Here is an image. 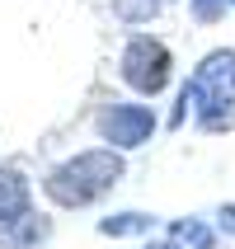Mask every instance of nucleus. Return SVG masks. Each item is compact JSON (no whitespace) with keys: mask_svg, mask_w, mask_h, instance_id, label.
Returning a JSON list of instances; mask_svg holds the SVG:
<instances>
[{"mask_svg":"<svg viewBox=\"0 0 235 249\" xmlns=\"http://www.w3.org/2000/svg\"><path fill=\"white\" fill-rule=\"evenodd\" d=\"M198 123L202 132H226L235 127V52H212L198 61L188 85L179 89V113L174 127Z\"/></svg>","mask_w":235,"mask_h":249,"instance_id":"nucleus-1","label":"nucleus"},{"mask_svg":"<svg viewBox=\"0 0 235 249\" xmlns=\"http://www.w3.org/2000/svg\"><path fill=\"white\" fill-rule=\"evenodd\" d=\"M118 179H123V151L118 146H94V151H80L71 160H61L42 179V193H47V202L75 212V207L99 202L104 193H113Z\"/></svg>","mask_w":235,"mask_h":249,"instance_id":"nucleus-2","label":"nucleus"},{"mask_svg":"<svg viewBox=\"0 0 235 249\" xmlns=\"http://www.w3.org/2000/svg\"><path fill=\"white\" fill-rule=\"evenodd\" d=\"M169 71H174L169 47L155 42V38H146V33H137V38L127 42L123 61H118V75L127 80V89H137V94H146V99H155L169 85Z\"/></svg>","mask_w":235,"mask_h":249,"instance_id":"nucleus-3","label":"nucleus"},{"mask_svg":"<svg viewBox=\"0 0 235 249\" xmlns=\"http://www.w3.org/2000/svg\"><path fill=\"white\" fill-rule=\"evenodd\" d=\"M94 127H99V137L108 141V146H118V151H137V146L151 141L155 113L146 108V104H108V108H99Z\"/></svg>","mask_w":235,"mask_h":249,"instance_id":"nucleus-4","label":"nucleus"},{"mask_svg":"<svg viewBox=\"0 0 235 249\" xmlns=\"http://www.w3.org/2000/svg\"><path fill=\"white\" fill-rule=\"evenodd\" d=\"M47 235H52V221L42 212H33V202L0 216V249H38L47 245Z\"/></svg>","mask_w":235,"mask_h":249,"instance_id":"nucleus-5","label":"nucleus"},{"mask_svg":"<svg viewBox=\"0 0 235 249\" xmlns=\"http://www.w3.org/2000/svg\"><path fill=\"white\" fill-rule=\"evenodd\" d=\"M28 202H33V193H28L24 174L10 169V165H0V216H10V212L28 207Z\"/></svg>","mask_w":235,"mask_h":249,"instance_id":"nucleus-6","label":"nucleus"},{"mask_svg":"<svg viewBox=\"0 0 235 249\" xmlns=\"http://www.w3.org/2000/svg\"><path fill=\"white\" fill-rule=\"evenodd\" d=\"M165 240H174L179 249H212V245H217V235H212V231H207L202 221H193V216H183V221H174V226H169V235H165Z\"/></svg>","mask_w":235,"mask_h":249,"instance_id":"nucleus-7","label":"nucleus"},{"mask_svg":"<svg viewBox=\"0 0 235 249\" xmlns=\"http://www.w3.org/2000/svg\"><path fill=\"white\" fill-rule=\"evenodd\" d=\"M99 235H151V216L146 212H118L99 221Z\"/></svg>","mask_w":235,"mask_h":249,"instance_id":"nucleus-8","label":"nucleus"},{"mask_svg":"<svg viewBox=\"0 0 235 249\" xmlns=\"http://www.w3.org/2000/svg\"><path fill=\"white\" fill-rule=\"evenodd\" d=\"M113 14L127 19V24H146L160 14V0H113Z\"/></svg>","mask_w":235,"mask_h":249,"instance_id":"nucleus-9","label":"nucleus"},{"mask_svg":"<svg viewBox=\"0 0 235 249\" xmlns=\"http://www.w3.org/2000/svg\"><path fill=\"white\" fill-rule=\"evenodd\" d=\"M226 5H231V0H188V10H193L198 24H217L226 14Z\"/></svg>","mask_w":235,"mask_h":249,"instance_id":"nucleus-10","label":"nucleus"},{"mask_svg":"<svg viewBox=\"0 0 235 249\" xmlns=\"http://www.w3.org/2000/svg\"><path fill=\"white\" fill-rule=\"evenodd\" d=\"M217 226H221L226 235H235V207H221V212H217Z\"/></svg>","mask_w":235,"mask_h":249,"instance_id":"nucleus-11","label":"nucleus"},{"mask_svg":"<svg viewBox=\"0 0 235 249\" xmlns=\"http://www.w3.org/2000/svg\"><path fill=\"white\" fill-rule=\"evenodd\" d=\"M151 249H179V245H174V240H165V245H151Z\"/></svg>","mask_w":235,"mask_h":249,"instance_id":"nucleus-12","label":"nucleus"},{"mask_svg":"<svg viewBox=\"0 0 235 249\" xmlns=\"http://www.w3.org/2000/svg\"><path fill=\"white\" fill-rule=\"evenodd\" d=\"M231 5H235V0H231Z\"/></svg>","mask_w":235,"mask_h":249,"instance_id":"nucleus-13","label":"nucleus"}]
</instances>
